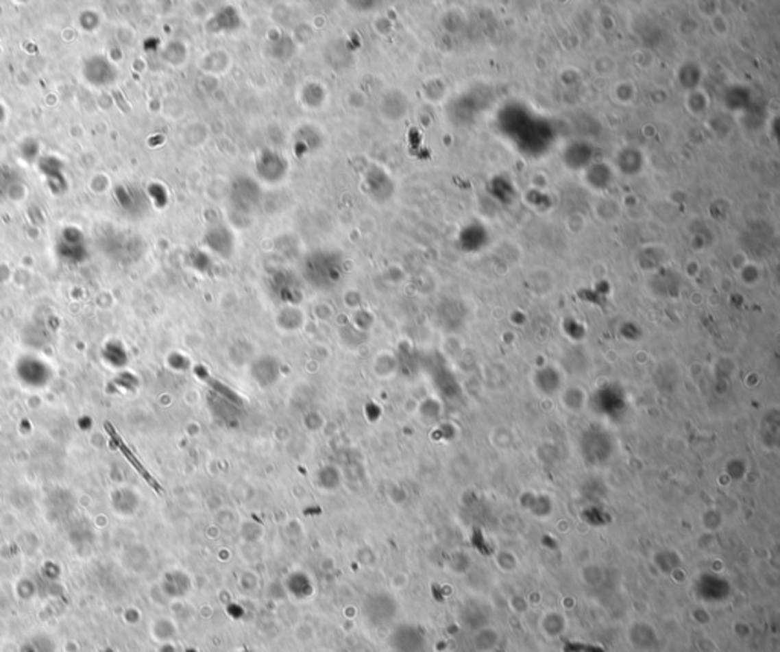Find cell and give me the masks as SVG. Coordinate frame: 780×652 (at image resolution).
<instances>
[{"mask_svg": "<svg viewBox=\"0 0 780 652\" xmlns=\"http://www.w3.org/2000/svg\"><path fill=\"white\" fill-rule=\"evenodd\" d=\"M396 609H398V605L389 594H371L363 603V614H365L366 620L374 623V625H382V623L392 620Z\"/></svg>", "mask_w": 780, "mask_h": 652, "instance_id": "cell-1", "label": "cell"}, {"mask_svg": "<svg viewBox=\"0 0 780 652\" xmlns=\"http://www.w3.org/2000/svg\"><path fill=\"white\" fill-rule=\"evenodd\" d=\"M422 634L418 628L401 625L393 631L392 637H390V644L396 652H424V643Z\"/></svg>", "mask_w": 780, "mask_h": 652, "instance_id": "cell-2", "label": "cell"}, {"mask_svg": "<svg viewBox=\"0 0 780 652\" xmlns=\"http://www.w3.org/2000/svg\"><path fill=\"white\" fill-rule=\"evenodd\" d=\"M285 588L289 590V593L291 596L297 599H306L313 594L311 581L308 579L304 573H294L293 576H290V579L287 581L285 584Z\"/></svg>", "mask_w": 780, "mask_h": 652, "instance_id": "cell-3", "label": "cell"}, {"mask_svg": "<svg viewBox=\"0 0 780 652\" xmlns=\"http://www.w3.org/2000/svg\"><path fill=\"white\" fill-rule=\"evenodd\" d=\"M177 634V629L174 627V623L168 620V619H160L156 622L154 625V636L157 639L162 640V642H169L173 640Z\"/></svg>", "mask_w": 780, "mask_h": 652, "instance_id": "cell-4", "label": "cell"}, {"mask_svg": "<svg viewBox=\"0 0 780 652\" xmlns=\"http://www.w3.org/2000/svg\"><path fill=\"white\" fill-rule=\"evenodd\" d=\"M314 637V629L310 625H300L296 628V639L299 643H308Z\"/></svg>", "mask_w": 780, "mask_h": 652, "instance_id": "cell-5", "label": "cell"}, {"mask_svg": "<svg viewBox=\"0 0 780 652\" xmlns=\"http://www.w3.org/2000/svg\"><path fill=\"white\" fill-rule=\"evenodd\" d=\"M23 652H34V651H29V649H26V651H23Z\"/></svg>", "mask_w": 780, "mask_h": 652, "instance_id": "cell-6", "label": "cell"}, {"mask_svg": "<svg viewBox=\"0 0 780 652\" xmlns=\"http://www.w3.org/2000/svg\"><path fill=\"white\" fill-rule=\"evenodd\" d=\"M320 652H330V651H320Z\"/></svg>", "mask_w": 780, "mask_h": 652, "instance_id": "cell-7", "label": "cell"}]
</instances>
